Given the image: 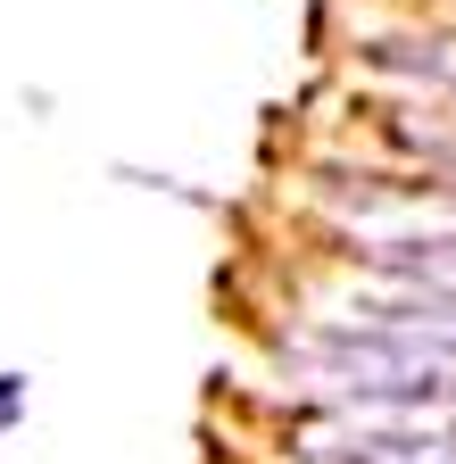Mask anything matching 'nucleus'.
Instances as JSON below:
<instances>
[{
	"label": "nucleus",
	"instance_id": "nucleus-2",
	"mask_svg": "<svg viewBox=\"0 0 456 464\" xmlns=\"http://www.w3.org/2000/svg\"><path fill=\"white\" fill-rule=\"evenodd\" d=\"M25 398H34V382H25V373H0V440L25 423Z\"/></svg>",
	"mask_w": 456,
	"mask_h": 464
},
{
	"label": "nucleus",
	"instance_id": "nucleus-1",
	"mask_svg": "<svg viewBox=\"0 0 456 464\" xmlns=\"http://www.w3.org/2000/svg\"><path fill=\"white\" fill-rule=\"evenodd\" d=\"M282 365H291L307 390L365 406V415H423V406H456V357L407 340L398 324L332 315V324H299L282 332Z\"/></svg>",
	"mask_w": 456,
	"mask_h": 464
}]
</instances>
